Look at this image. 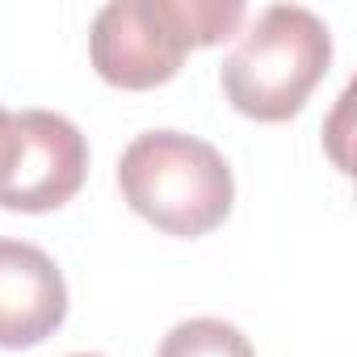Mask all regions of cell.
Wrapping results in <instances>:
<instances>
[{
  "mask_svg": "<svg viewBox=\"0 0 357 357\" xmlns=\"http://www.w3.org/2000/svg\"><path fill=\"white\" fill-rule=\"evenodd\" d=\"M240 22V0H109L89 26V59L118 89H155L194 47L231 38Z\"/></svg>",
  "mask_w": 357,
  "mask_h": 357,
  "instance_id": "1",
  "label": "cell"
},
{
  "mask_svg": "<svg viewBox=\"0 0 357 357\" xmlns=\"http://www.w3.org/2000/svg\"><path fill=\"white\" fill-rule=\"evenodd\" d=\"M118 190L135 215L164 236H206L236 202L223 151L185 130H143L118 160Z\"/></svg>",
  "mask_w": 357,
  "mask_h": 357,
  "instance_id": "2",
  "label": "cell"
},
{
  "mask_svg": "<svg viewBox=\"0 0 357 357\" xmlns=\"http://www.w3.org/2000/svg\"><path fill=\"white\" fill-rule=\"evenodd\" d=\"M332 63L328 26L303 5H269L227 51L219 76L227 101L257 122L294 118Z\"/></svg>",
  "mask_w": 357,
  "mask_h": 357,
  "instance_id": "3",
  "label": "cell"
},
{
  "mask_svg": "<svg viewBox=\"0 0 357 357\" xmlns=\"http://www.w3.org/2000/svg\"><path fill=\"white\" fill-rule=\"evenodd\" d=\"M13 130L17 147L0 181V206L43 215L72 202L89 172V143L80 126L55 109H22L13 114Z\"/></svg>",
  "mask_w": 357,
  "mask_h": 357,
  "instance_id": "4",
  "label": "cell"
},
{
  "mask_svg": "<svg viewBox=\"0 0 357 357\" xmlns=\"http://www.w3.org/2000/svg\"><path fill=\"white\" fill-rule=\"evenodd\" d=\"M68 315L59 265L26 240H0V349H30L55 336Z\"/></svg>",
  "mask_w": 357,
  "mask_h": 357,
  "instance_id": "5",
  "label": "cell"
},
{
  "mask_svg": "<svg viewBox=\"0 0 357 357\" xmlns=\"http://www.w3.org/2000/svg\"><path fill=\"white\" fill-rule=\"evenodd\" d=\"M155 357H257V349L236 324L198 315V319H181L176 328H168Z\"/></svg>",
  "mask_w": 357,
  "mask_h": 357,
  "instance_id": "6",
  "label": "cell"
},
{
  "mask_svg": "<svg viewBox=\"0 0 357 357\" xmlns=\"http://www.w3.org/2000/svg\"><path fill=\"white\" fill-rule=\"evenodd\" d=\"M13 147H17V130H13V114L0 105V181H5V172L13 164Z\"/></svg>",
  "mask_w": 357,
  "mask_h": 357,
  "instance_id": "7",
  "label": "cell"
},
{
  "mask_svg": "<svg viewBox=\"0 0 357 357\" xmlns=\"http://www.w3.org/2000/svg\"><path fill=\"white\" fill-rule=\"evenodd\" d=\"M72 357H101V353H72Z\"/></svg>",
  "mask_w": 357,
  "mask_h": 357,
  "instance_id": "8",
  "label": "cell"
}]
</instances>
